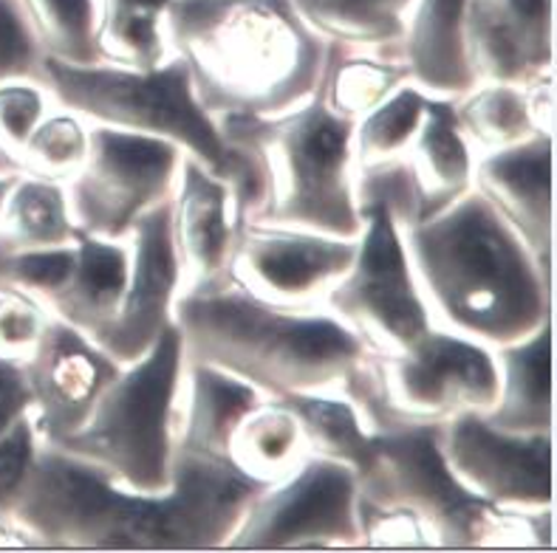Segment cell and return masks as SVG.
<instances>
[{"label": "cell", "mask_w": 557, "mask_h": 553, "mask_svg": "<svg viewBox=\"0 0 557 553\" xmlns=\"http://www.w3.org/2000/svg\"><path fill=\"white\" fill-rule=\"evenodd\" d=\"M261 489L230 461L184 452H176L164 491L120 489L77 457L40 443L12 514L35 548L212 551L226 548Z\"/></svg>", "instance_id": "1"}, {"label": "cell", "mask_w": 557, "mask_h": 553, "mask_svg": "<svg viewBox=\"0 0 557 553\" xmlns=\"http://www.w3.org/2000/svg\"><path fill=\"white\" fill-rule=\"evenodd\" d=\"M403 235L438 328L502 348L552 323V260L537 257L475 189Z\"/></svg>", "instance_id": "2"}, {"label": "cell", "mask_w": 557, "mask_h": 553, "mask_svg": "<svg viewBox=\"0 0 557 553\" xmlns=\"http://www.w3.org/2000/svg\"><path fill=\"white\" fill-rule=\"evenodd\" d=\"M170 51L210 116H275L323 83L329 46L289 0H170Z\"/></svg>", "instance_id": "3"}, {"label": "cell", "mask_w": 557, "mask_h": 553, "mask_svg": "<svg viewBox=\"0 0 557 553\" xmlns=\"http://www.w3.org/2000/svg\"><path fill=\"white\" fill-rule=\"evenodd\" d=\"M173 325L187 362L233 373L275 401L297 392H343L374 353L329 309H286L233 280L178 297Z\"/></svg>", "instance_id": "4"}, {"label": "cell", "mask_w": 557, "mask_h": 553, "mask_svg": "<svg viewBox=\"0 0 557 553\" xmlns=\"http://www.w3.org/2000/svg\"><path fill=\"white\" fill-rule=\"evenodd\" d=\"M215 122L226 144L247 150L261 167L263 198L247 224L360 238L354 122L325 105L323 88L286 113Z\"/></svg>", "instance_id": "5"}, {"label": "cell", "mask_w": 557, "mask_h": 553, "mask_svg": "<svg viewBox=\"0 0 557 553\" xmlns=\"http://www.w3.org/2000/svg\"><path fill=\"white\" fill-rule=\"evenodd\" d=\"M40 83L57 108L77 113L91 125L176 144L184 155L205 164L233 187L244 217L258 210L263 198L261 167L247 150L226 144L215 116L198 102L182 56L173 54L168 63L150 71L111 63L71 65L42 56Z\"/></svg>", "instance_id": "6"}, {"label": "cell", "mask_w": 557, "mask_h": 553, "mask_svg": "<svg viewBox=\"0 0 557 553\" xmlns=\"http://www.w3.org/2000/svg\"><path fill=\"white\" fill-rule=\"evenodd\" d=\"M442 427H403L374 435L360 500L413 517L431 548H552V508L507 512L484 503L453 477Z\"/></svg>", "instance_id": "7"}, {"label": "cell", "mask_w": 557, "mask_h": 553, "mask_svg": "<svg viewBox=\"0 0 557 553\" xmlns=\"http://www.w3.org/2000/svg\"><path fill=\"white\" fill-rule=\"evenodd\" d=\"M184 362L182 334L170 325L148 353L120 367L88 420L54 449L97 469L120 489H168L176 463Z\"/></svg>", "instance_id": "8"}, {"label": "cell", "mask_w": 557, "mask_h": 553, "mask_svg": "<svg viewBox=\"0 0 557 553\" xmlns=\"http://www.w3.org/2000/svg\"><path fill=\"white\" fill-rule=\"evenodd\" d=\"M374 435L442 427L467 413L487 415L498 399L495 348L433 325L396 353H371L343 387Z\"/></svg>", "instance_id": "9"}, {"label": "cell", "mask_w": 557, "mask_h": 553, "mask_svg": "<svg viewBox=\"0 0 557 553\" xmlns=\"http://www.w3.org/2000/svg\"><path fill=\"white\" fill-rule=\"evenodd\" d=\"M357 254L325 309L339 316L374 353H396L433 328V316L405 246L403 226L382 203H366Z\"/></svg>", "instance_id": "10"}, {"label": "cell", "mask_w": 557, "mask_h": 553, "mask_svg": "<svg viewBox=\"0 0 557 553\" xmlns=\"http://www.w3.org/2000/svg\"><path fill=\"white\" fill-rule=\"evenodd\" d=\"M184 153L170 141L91 125L88 155L69 184V210L83 235L125 240L141 215L170 201Z\"/></svg>", "instance_id": "11"}, {"label": "cell", "mask_w": 557, "mask_h": 553, "mask_svg": "<svg viewBox=\"0 0 557 553\" xmlns=\"http://www.w3.org/2000/svg\"><path fill=\"white\" fill-rule=\"evenodd\" d=\"M360 545L357 472L320 455H309L292 475L263 486L226 542L238 551Z\"/></svg>", "instance_id": "12"}, {"label": "cell", "mask_w": 557, "mask_h": 553, "mask_svg": "<svg viewBox=\"0 0 557 553\" xmlns=\"http://www.w3.org/2000/svg\"><path fill=\"white\" fill-rule=\"evenodd\" d=\"M453 477L484 503L507 512L552 508V432H509L467 413L438 429Z\"/></svg>", "instance_id": "13"}, {"label": "cell", "mask_w": 557, "mask_h": 553, "mask_svg": "<svg viewBox=\"0 0 557 553\" xmlns=\"http://www.w3.org/2000/svg\"><path fill=\"white\" fill-rule=\"evenodd\" d=\"M357 240L286 226L244 224L230 280L249 294L286 309H325V297L343 280Z\"/></svg>", "instance_id": "14"}, {"label": "cell", "mask_w": 557, "mask_h": 553, "mask_svg": "<svg viewBox=\"0 0 557 553\" xmlns=\"http://www.w3.org/2000/svg\"><path fill=\"white\" fill-rule=\"evenodd\" d=\"M173 198V196H170ZM127 280L120 311L94 342L120 365L148 353L173 325V309L182 294V274L170 238V201L141 215L127 235Z\"/></svg>", "instance_id": "15"}, {"label": "cell", "mask_w": 557, "mask_h": 553, "mask_svg": "<svg viewBox=\"0 0 557 553\" xmlns=\"http://www.w3.org/2000/svg\"><path fill=\"white\" fill-rule=\"evenodd\" d=\"M120 367L83 330L51 316L35 356L23 365L40 443L54 447L77 432Z\"/></svg>", "instance_id": "16"}, {"label": "cell", "mask_w": 557, "mask_h": 553, "mask_svg": "<svg viewBox=\"0 0 557 553\" xmlns=\"http://www.w3.org/2000/svg\"><path fill=\"white\" fill-rule=\"evenodd\" d=\"M247 217L233 187L184 155L170 198V238L182 274V294L205 291L230 280L238 235ZM178 294V297H182Z\"/></svg>", "instance_id": "17"}, {"label": "cell", "mask_w": 557, "mask_h": 553, "mask_svg": "<svg viewBox=\"0 0 557 553\" xmlns=\"http://www.w3.org/2000/svg\"><path fill=\"white\" fill-rule=\"evenodd\" d=\"M552 0H467L465 51L475 83L532 85L552 77Z\"/></svg>", "instance_id": "18"}, {"label": "cell", "mask_w": 557, "mask_h": 553, "mask_svg": "<svg viewBox=\"0 0 557 553\" xmlns=\"http://www.w3.org/2000/svg\"><path fill=\"white\" fill-rule=\"evenodd\" d=\"M473 189L541 260H552V134L479 155Z\"/></svg>", "instance_id": "19"}, {"label": "cell", "mask_w": 557, "mask_h": 553, "mask_svg": "<svg viewBox=\"0 0 557 553\" xmlns=\"http://www.w3.org/2000/svg\"><path fill=\"white\" fill-rule=\"evenodd\" d=\"M261 401H267V395L233 373L205 362H184L176 452L230 461L235 429Z\"/></svg>", "instance_id": "20"}, {"label": "cell", "mask_w": 557, "mask_h": 553, "mask_svg": "<svg viewBox=\"0 0 557 553\" xmlns=\"http://www.w3.org/2000/svg\"><path fill=\"white\" fill-rule=\"evenodd\" d=\"M465 9L467 0H413L403 63L428 97L456 99L475 85L465 51Z\"/></svg>", "instance_id": "21"}, {"label": "cell", "mask_w": 557, "mask_h": 553, "mask_svg": "<svg viewBox=\"0 0 557 553\" xmlns=\"http://www.w3.org/2000/svg\"><path fill=\"white\" fill-rule=\"evenodd\" d=\"M127 263H131L127 238L102 240L79 231L74 268L46 311L94 339L120 311Z\"/></svg>", "instance_id": "22"}, {"label": "cell", "mask_w": 557, "mask_h": 553, "mask_svg": "<svg viewBox=\"0 0 557 553\" xmlns=\"http://www.w3.org/2000/svg\"><path fill=\"white\" fill-rule=\"evenodd\" d=\"M498 399L490 424L509 432H552V323L495 348Z\"/></svg>", "instance_id": "23"}, {"label": "cell", "mask_w": 557, "mask_h": 553, "mask_svg": "<svg viewBox=\"0 0 557 553\" xmlns=\"http://www.w3.org/2000/svg\"><path fill=\"white\" fill-rule=\"evenodd\" d=\"M479 153L461 134L453 99L428 97L424 120L408 150V164L422 196L424 217L473 189ZM422 217V221H424Z\"/></svg>", "instance_id": "24"}, {"label": "cell", "mask_w": 557, "mask_h": 553, "mask_svg": "<svg viewBox=\"0 0 557 553\" xmlns=\"http://www.w3.org/2000/svg\"><path fill=\"white\" fill-rule=\"evenodd\" d=\"M297 17L337 49L399 56L413 0H289Z\"/></svg>", "instance_id": "25"}, {"label": "cell", "mask_w": 557, "mask_h": 553, "mask_svg": "<svg viewBox=\"0 0 557 553\" xmlns=\"http://www.w3.org/2000/svg\"><path fill=\"white\" fill-rule=\"evenodd\" d=\"M309 457L306 435L297 415L283 401L267 399L240 420L230 441V463L240 475L272 486Z\"/></svg>", "instance_id": "26"}, {"label": "cell", "mask_w": 557, "mask_h": 553, "mask_svg": "<svg viewBox=\"0 0 557 553\" xmlns=\"http://www.w3.org/2000/svg\"><path fill=\"white\" fill-rule=\"evenodd\" d=\"M170 0H97L99 63L150 71L168 63Z\"/></svg>", "instance_id": "27"}, {"label": "cell", "mask_w": 557, "mask_h": 553, "mask_svg": "<svg viewBox=\"0 0 557 553\" xmlns=\"http://www.w3.org/2000/svg\"><path fill=\"white\" fill-rule=\"evenodd\" d=\"M453 113L479 155L512 148L535 134H549L537 125L530 85L475 83L470 91L453 99Z\"/></svg>", "instance_id": "28"}, {"label": "cell", "mask_w": 557, "mask_h": 553, "mask_svg": "<svg viewBox=\"0 0 557 553\" xmlns=\"http://www.w3.org/2000/svg\"><path fill=\"white\" fill-rule=\"evenodd\" d=\"M65 184L21 173L0 217V249H60L77 240Z\"/></svg>", "instance_id": "29"}, {"label": "cell", "mask_w": 557, "mask_h": 553, "mask_svg": "<svg viewBox=\"0 0 557 553\" xmlns=\"http://www.w3.org/2000/svg\"><path fill=\"white\" fill-rule=\"evenodd\" d=\"M408 83L410 74L399 56L329 46L320 88L325 105L343 120L357 122Z\"/></svg>", "instance_id": "30"}, {"label": "cell", "mask_w": 557, "mask_h": 553, "mask_svg": "<svg viewBox=\"0 0 557 553\" xmlns=\"http://www.w3.org/2000/svg\"><path fill=\"white\" fill-rule=\"evenodd\" d=\"M281 401L300 420L309 455L346 463L357 475L366 469L371 449H374V432L366 427V420L348 395L337 390L297 392Z\"/></svg>", "instance_id": "31"}, {"label": "cell", "mask_w": 557, "mask_h": 553, "mask_svg": "<svg viewBox=\"0 0 557 553\" xmlns=\"http://www.w3.org/2000/svg\"><path fill=\"white\" fill-rule=\"evenodd\" d=\"M424 108H428V93L408 83L391 93L382 105L354 122L351 150L357 173L405 159L422 127Z\"/></svg>", "instance_id": "32"}, {"label": "cell", "mask_w": 557, "mask_h": 553, "mask_svg": "<svg viewBox=\"0 0 557 553\" xmlns=\"http://www.w3.org/2000/svg\"><path fill=\"white\" fill-rule=\"evenodd\" d=\"M35 32L37 46L60 63L94 65L97 51V0H17Z\"/></svg>", "instance_id": "33"}, {"label": "cell", "mask_w": 557, "mask_h": 553, "mask_svg": "<svg viewBox=\"0 0 557 553\" xmlns=\"http://www.w3.org/2000/svg\"><path fill=\"white\" fill-rule=\"evenodd\" d=\"M88 136H91V122L65 108H54L37 125L35 134L28 136L21 153V169L26 176L69 184L88 155Z\"/></svg>", "instance_id": "34"}, {"label": "cell", "mask_w": 557, "mask_h": 553, "mask_svg": "<svg viewBox=\"0 0 557 553\" xmlns=\"http://www.w3.org/2000/svg\"><path fill=\"white\" fill-rule=\"evenodd\" d=\"M74 260H77V240L60 249H23V252L0 249V282L21 288L42 305H49L69 280Z\"/></svg>", "instance_id": "35"}, {"label": "cell", "mask_w": 557, "mask_h": 553, "mask_svg": "<svg viewBox=\"0 0 557 553\" xmlns=\"http://www.w3.org/2000/svg\"><path fill=\"white\" fill-rule=\"evenodd\" d=\"M54 99L40 79H7L0 83V153L21 167V153L51 111ZM23 173V169H21Z\"/></svg>", "instance_id": "36"}, {"label": "cell", "mask_w": 557, "mask_h": 553, "mask_svg": "<svg viewBox=\"0 0 557 553\" xmlns=\"http://www.w3.org/2000/svg\"><path fill=\"white\" fill-rule=\"evenodd\" d=\"M51 314L40 300L0 282V362L26 365L35 356Z\"/></svg>", "instance_id": "37"}, {"label": "cell", "mask_w": 557, "mask_h": 553, "mask_svg": "<svg viewBox=\"0 0 557 553\" xmlns=\"http://www.w3.org/2000/svg\"><path fill=\"white\" fill-rule=\"evenodd\" d=\"M357 203L360 206H366V203H382L403 229L405 226L419 224L424 217L422 196H419L417 178H413V169L408 164V155L396 159V162L380 164V167L360 169L357 173Z\"/></svg>", "instance_id": "38"}, {"label": "cell", "mask_w": 557, "mask_h": 553, "mask_svg": "<svg viewBox=\"0 0 557 553\" xmlns=\"http://www.w3.org/2000/svg\"><path fill=\"white\" fill-rule=\"evenodd\" d=\"M42 49L17 0H0V83L40 79Z\"/></svg>", "instance_id": "39"}, {"label": "cell", "mask_w": 557, "mask_h": 553, "mask_svg": "<svg viewBox=\"0 0 557 553\" xmlns=\"http://www.w3.org/2000/svg\"><path fill=\"white\" fill-rule=\"evenodd\" d=\"M40 449V435L32 420V410L14 420L7 432L0 435V508L12 512V500L17 498L26 472Z\"/></svg>", "instance_id": "40"}, {"label": "cell", "mask_w": 557, "mask_h": 553, "mask_svg": "<svg viewBox=\"0 0 557 553\" xmlns=\"http://www.w3.org/2000/svg\"><path fill=\"white\" fill-rule=\"evenodd\" d=\"M32 410V392L23 365L0 362V435Z\"/></svg>", "instance_id": "41"}, {"label": "cell", "mask_w": 557, "mask_h": 553, "mask_svg": "<svg viewBox=\"0 0 557 553\" xmlns=\"http://www.w3.org/2000/svg\"><path fill=\"white\" fill-rule=\"evenodd\" d=\"M0 548H35L26 528L14 519L9 508H0Z\"/></svg>", "instance_id": "42"}, {"label": "cell", "mask_w": 557, "mask_h": 553, "mask_svg": "<svg viewBox=\"0 0 557 553\" xmlns=\"http://www.w3.org/2000/svg\"><path fill=\"white\" fill-rule=\"evenodd\" d=\"M17 176H21V173H7V176H0V217H3V210H7L9 192H12Z\"/></svg>", "instance_id": "43"}, {"label": "cell", "mask_w": 557, "mask_h": 553, "mask_svg": "<svg viewBox=\"0 0 557 553\" xmlns=\"http://www.w3.org/2000/svg\"><path fill=\"white\" fill-rule=\"evenodd\" d=\"M7 173H21V167H17L12 159H7V155L0 153V176H7Z\"/></svg>", "instance_id": "44"}]
</instances>
